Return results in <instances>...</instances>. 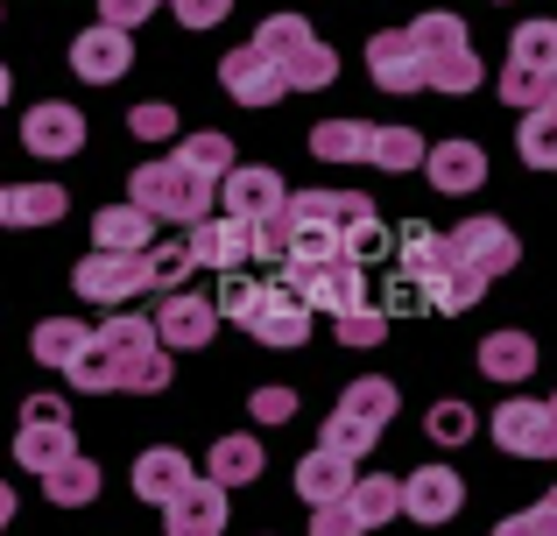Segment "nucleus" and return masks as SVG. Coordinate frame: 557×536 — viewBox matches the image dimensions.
<instances>
[{"label":"nucleus","mask_w":557,"mask_h":536,"mask_svg":"<svg viewBox=\"0 0 557 536\" xmlns=\"http://www.w3.org/2000/svg\"><path fill=\"white\" fill-rule=\"evenodd\" d=\"M325 254H354V262H381L388 254V226H381L374 198L289 191V262H325Z\"/></svg>","instance_id":"obj_1"},{"label":"nucleus","mask_w":557,"mask_h":536,"mask_svg":"<svg viewBox=\"0 0 557 536\" xmlns=\"http://www.w3.org/2000/svg\"><path fill=\"white\" fill-rule=\"evenodd\" d=\"M71 382H78V388H127V396H156V388H170V346L156 339V317L113 311L107 325H92V339H85Z\"/></svg>","instance_id":"obj_2"},{"label":"nucleus","mask_w":557,"mask_h":536,"mask_svg":"<svg viewBox=\"0 0 557 536\" xmlns=\"http://www.w3.org/2000/svg\"><path fill=\"white\" fill-rule=\"evenodd\" d=\"M219 317L247 325L261 346H304L311 339V303L283 283V269H233L219 275Z\"/></svg>","instance_id":"obj_3"},{"label":"nucleus","mask_w":557,"mask_h":536,"mask_svg":"<svg viewBox=\"0 0 557 536\" xmlns=\"http://www.w3.org/2000/svg\"><path fill=\"white\" fill-rule=\"evenodd\" d=\"M395 275H409V283L423 289V311H445V317L473 311V303L487 297V275L466 262L445 234H431L423 220L403 226V262H395Z\"/></svg>","instance_id":"obj_4"},{"label":"nucleus","mask_w":557,"mask_h":536,"mask_svg":"<svg viewBox=\"0 0 557 536\" xmlns=\"http://www.w3.org/2000/svg\"><path fill=\"white\" fill-rule=\"evenodd\" d=\"M127 198H135L141 212H156V226H184V234H190L198 220H212L219 184L198 177L184 155H156V163H141L135 177H127Z\"/></svg>","instance_id":"obj_5"},{"label":"nucleus","mask_w":557,"mask_h":536,"mask_svg":"<svg viewBox=\"0 0 557 536\" xmlns=\"http://www.w3.org/2000/svg\"><path fill=\"white\" fill-rule=\"evenodd\" d=\"M409 42H417V57H423V92L459 99V92L480 85V50H473V36H466L459 14H445V8L417 14V22H409Z\"/></svg>","instance_id":"obj_6"},{"label":"nucleus","mask_w":557,"mask_h":536,"mask_svg":"<svg viewBox=\"0 0 557 536\" xmlns=\"http://www.w3.org/2000/svg\"><path fill=\"white\" fill-rule=\"evenodd\" d=\"M395 410H403V396H395L388 374H360V382H346L339 410L325 416V445H332V452H346V459L374 452L381 431L395 424Z\"/></svg>","instance_id":"obj_7"},{"label":"nucleus","mask_w":557,"mask_h":536,"mask_svg":"<svg viewBox=\"0 0 557 536\" xmlns=\"http://www.w3.org/2000/svg\"><path fill=\"white\" fill-rule=\"evenodd\" d=\"M255 42L283 64V78H289V92H325L332 78H339V57L318 42V28L304 22V14H269V22L255 28Z\"/></svg>","instance_id":"obj_8"},{"label":"nucleus","mask_w":557,"mask_h":536,"mask_svg":"<svg viewBox=\"0 0 557 536\" xmlns=\"http://www.w3.org/2000/svg\"><path fill=\"white\" fill-rule=\"evenodd\" d=\"M550 85H557V22H522L502 64V99H516L530 113L550 99Z\"/></svg>","instance_id":"obj_9"},{"label":"nucleus","mask_w":557,"mask_h":536,"mask_svg":"<svg viewBox=\"0 0 557 536\" xmlns=\"http://www.w3.org/2000/svg\"><path fill=\"white\" fill-rule=\"evenodd\" d=\"M283 283L297 289L311 311H354L360 297H368V269L354 262V254H325V262H283Z\"/></svg>","instance_id":"obj_10"},{"label":"nucleus","mask_w":557,"mask_h":536,"mask_svg":"<svg viewBox=\"0 0 557 536\" xmlns=\"http://www.w3.org/2000/svg\"><path fill=\"white\" fill-rule=\"evenodd\" d=\"M71 289H78L85 303L121 311V303H135L141 289H149V254H107V248H92L78 269H71Z\"/></svg>","instance_id":"obj_11"},{"label":"nucleus","mask_w":557,"mask_h":536,"mask_svg":"<svg viewBox=\"0 0 557 536\" xmlns=\"http://www.w3.org/2000/svg\"><path fill=\"white\" fill-rule=\"evenodd\" d=\"M494 445L516 452V459H557V416L530 396H508L494 410Z\"/></svg>","instance_id":"obj_12"},{"label":"nucleus","mask_w":557,"mask_h":536,"mask_svg":"<svg viewBox=\"0 0 557 536\" xmlns=\"http://www.w3.org/2000/svg\"><path fill=\"white\" fill-rule=\"evenodd\" d=\"M219 85H226V99H240V107H275V99L289 92L283 64H275L261 42H240V50H226V64H219Z\"/></svg>","instance_id":"obj_13"},{"label":"nucleus","mask_w":557,"mask_h":536,"mask_svg":"<svg viewBox=\"0 0 557 536\" xmlns=\"http://www.w3.org/2000/svg\"><path fill=\"white\" fill-rule=\"evenodd\" d=\"M184 248H190V262H198V269H219V275L255 269V226L212 212V220H198V226L184 234Z\"/></svg>","instance_id":"obj_14"},{"label":"nucleus","mask_w":557,"mask_h":536,"mask_svg":"<svg viewBox=\"0 0 557 536\" xmlns=\"http://www.w3.org/2000/svg\"><path fill=\"white\" fill-rule=\"evenodd\" d=\"M226 515H233V487L190 481L184 495L163 501V536H226Z\"/></svg>","instance_id":"obj_15"},{"label":"nucleus","mask_w":557,"mask_h":536,"mask_svg":"<svg viewBox=\"0 0 557 536\" xmlns=\"http://www.w3.org/2000/svg\"><path fill=\"white\" fill-rule=\"evenodd\" d=\"M22 149L42 155V163H64V155L85 149V113L64 107V99H42V107L22 113Z\"/></svg>","instance_id":"obj_16"},{"label":"nucleus","mask_w":557,"mask_h":536,"mask_svg":"<svg viewBox=\"0 0 557 536\" xmlns=\"http://www.w3.org/2000/svg\"><path fill=\"white\" fill-rule=\"evenodd\" d=\"M459 509H466V481L451 466H417L403 481V515H409V523L437 529V523H451Z\"/></svg>","instance_id":"obj_17"},{"label":"nucleus","mask_w":557,"mask_h":536,"mask_svg":"<svg viewBox=\"0 0 557 536\" xmlns=\"http://www.w3.org/2000/svg\"><path fill=\"white\" fill-rule=\"evenodd\" d=\"M71 71H78L85 85H113L135 71V42H127V28H85V36H71Z\"/></svg>","instance_id":"obj_18"},{"label":"nucleus","mask_w":557,"mask_h":536,"mask_svg":"<svg viewBox=\"0 0 557 536\" xmlns=\"http://www.w3.org/2000/svg\"><path fill=\"white\" fill-rule=\"evenodd\" d=\"M451 248H459L466 262H473L480 275H487V283H494V275H508V269L522 262V240L508 234L502 220H487V212H473V220H459V234H451Z\"/></svg>","instance_id":"obj_19"},{"label":"nucleus","mask_w":557,"mask_h":536,"mask_svg":"<svg viewBox=\"0 0 557 536\" xmlns=\"http://www.w3.org/2000/svg\"><path fill=\"white\" fill-rule=\"evenodd\" d=\"M219 332V303L212 297H163V311H156V339L170 346V353H198V346H212Z\"/></svg>","instance_id":"obj_20"},{"label":"nucleus","mask_w":557,"mask_h":536,"mask_svg":"<svg viewBox=\"0 0 557 536\" xmlns=\"http://www.w3.org/2000/svg\"><path fill=\"white\" fill-rule=\"evenodd\" d=\"M219 205H226V220H269V212H283L289 205V191H283V177L275 170H261V163H240L226 184H219Z\"/></svg>","instance_id":"obj_21"},{"label":"nucleus","mask_w":557,"mask_h":536,"mask_svg":"<svg viewBox=\"0 0 557 536\" xmlns=\"http://www.w3.org/2000/svg\"><path fill=\"white\" fill-rule=\"evenodd\" d=\"M368 78L381 85V92H423V57L417 42H409V28H381V36L368 42Z\"/></svg>","instance_id":"obj_22"},{"label":"nucleus","mask_w":557,"mask_h":536,"mask_svg":"<svg viewBox=\"0 0 557 536\" xmlns=\"http://www.w3.org/2000/svg\"><path fill=\"white\" fill-rule=\"evenodd\" d=\"M423 177H431V191L466 198L487 184V155H480V141H437V149H423Z\"/></svg>","instance_id":"obj_23"},{"label":"nucleus","mask_w":557,"mask_h":536,"mask_svg":"<svg viewBox=\"0 0 557 536\" xmlns=\"http://www.w3.org/2000/svg\"><path fill=\"white\" fill-rule=\"evenodd\" d=\"M92 248H107V254H149L156 248V212H141L135 198H127V205L92 212Z\"/></svg>","instance_id":"obj_24"},{"label":"nucleus","mask_w":557,"mask_h":536,"mask_svg":"<svg viewBox=\"0 0 557 536\" xmlns=\"http://www.w3.org/2000/svg\"><path fill=\"white\" fill-rule=\"evenodd\" d=\"M190 481H198V466H190L177 445H149V452L135 459V495H141V501H156V509H163L170 495H184Z\"/></svg>","instance_id":"obj_25"},{"label":"nucleus","mask_w":557,"mask_h":536,"mask_svg":"<svg viewBox=\"0 0 557 536\" xmlns=\"http://www.w3.org/2000/svg\"><path fill=\"white\" fill-rule=\"evenodd\" d=\"M354 466H360V459H346V452H332V445H318V452L297 459V495L311 501V509H318V501H339L346 487L360 481Z\"/></svg>","instance_id":"obj_26"},{"label":"nucleus","mask_w":557,"mask_h":536,"mask_svg":"<svg viewBox=\"0 0 557 536\" xmlns=\"http://www.w3.org/2000/svg\"><path fill=\"white\" fill-rule=\"evenodd\" d=\"M480 374H487V382H530L536 374V339L530 332H487V339H480Z\"/></svg>","instance_id":"obj_27"},{"label":"nucleus","mask_w":557,"mask_h":536,"mask_svg":"<svg viewBox=\"0 0 557 536\" xmlns=\"http://www.w3.org/2000/svg\"><path fill=\"white\" fill-rule=\"evenodd\" d=\"M261 466H269V452H261V438H247V431H233V438H219L212 452H205V481H219V487L261 481Z\"/></svg>","instance_id":"obj_28"},{"label":"nucleus","mask_w":557,"mask_h":536,"mask_svg":"<svg viewBox=\"0 0 557 536\" xmlns=\"http://www.w3.org/2000/svg\"><path fill=\"white\" fill-rule=\"evenodd\" d=\"M85 339H92V325H78V317H42V325L28 332V353H36L42 367L71 374V367H78V353H85Z\"/></svg>","instance_id":"obj_29"},{"label":"nucleus","mask_w":557,"mask_h":536,"mask_svg":"<svg viewBox=\"0 0 557 536\" xmlns=\"http://www.w3.org/2000/svg\"><path fill=\"white\" fill-rule=\"evenodd\" d=\"M318 163H368L374 155V121H318L311 127Z\"/></svg>","instance_id":"obj_30"},{"label":"nucleus","mask_w":557,"mask_h":536,"mask_svg":"<svg viewBox=\"0 0 557 536\" xmlns=\"http://www.w3.org/2000/svg\"><path fill=\"white\" fill-rule=\"evenodd\" d=\"M78 452V438H71V416L64 424H22V438H14V459H22L28 473H50V466H64V459Z\"/></svg>","instance_id":"obj_31"},{"label":"nucleus","mask_w":557,"mask_h":536,"mask_svg":"<svg viewBox=\"0 0 557 536\" xmlns=\"http://www.w3.org/2000/svg\"><path fill=\"white\" fill-rule=\"evenodd\" d=\"M42 495H50L57 509H85V501H99V459L71 452L64 466H50V473H42Z\"/></svg>","instance_id":"obj_32"},{"label":"nucleus","mask_w":557,"mask_h":536,"mask_svg":"<svg viewBox=\"0 0 557 536\" xmlns=\"http://www.w3.org/2000/svg\"><path fill=\"white\" fill-rule=\"evenodd\" d=\"M64 212H71L64 184H14L8 191V226H50V220H64Z\"/></svg>","instance_id":"obj_33"},{"label":"nucleus","mask_w":557,"mask_h":536,"mask_svg":"<svg viewBox=\"0 0 557 536\" xmlns=\"http://www.w3.org/2000/svg\"><path fill=\"white\" fill-rule=\"evenodd\" d=\"M346 509H354L360 536H368V529L388 523V515H403V487H395V481H354V487H346Z\"/></svg>","instance_id":"obj_34"},{"label":"nucleus","mask_w":557,"mask_h":536,"mask_svg":"<svg viewBox=\"0 0 557 536\" xmlns=\"http://www.w3.org/2000/svg\"><path fill=\"white\" fill-rule=\"evenodd\" d=\"M522 163L530 170H557V99L522 113Z\"/></svg>","instance_id":"obj_35"},{"label":"nucleus","mask_w":557,"mask_h":536,"mask_svg":"<svg viewBox=\"0 0 557 536\" xmlns=\"http://www.w3.org/2000/svg\"><path fill=\"white\" fill-rule=\"evenodd\" d=\"M177 155H184L190 170H198V177H212V184H226L233 170H240V163H233L240 149H233L226 135H212V127H205V135H184V149H177Z\"/></svg>","instance_id":"obj_36"},{"label":"nucleus","mask_w":557,"mask_h":536,"mask_svg":"<svg viewBox=\"0 0 557 536\" xmlns=\"http://www.w3.org/2000/svg\"><path fill=\"white\" fill-rule=\"evenodd\" d=\"M381 170H423V135L417 127H374V155Z\"/></svg>","instance_id":"obj_37"},{"label":"nucleus","mask_w":557,"mask_h":536,"mask_svg":"<svg viewBox=\"0 0 557 536\" xmlns=\"http://www.w3.org/2000/svg\"><path fill=\"white\" fill-rule=\"evenodd\" d=\"M190 269H198V262H190L184 240H163V248H149V289H163V297H177Z\"/></svg>","instance_id":"obj_38"},{"label":"nucleus","mask_w":557,"mask_h":536,"mask_svg":"<svg viewBox=\"0 0 557 536\" xmlns=\"http://www.w3.org/2000/svg\"><path fill=\"white\" fill-rule=\"evenodd\" d=\"M381 339H388V311H381V303L339 311V346H360V353H368V346H381Z\"/></svg>","instance_id":"obj_39"},{"label":"nucleus","mask_w":557,"mask_h":536,"mask_svg":"<svg viewBox=\"0 0 557 536\" xmlns=\"http://www.w3.org/2000/svg\"><path fill=\"white\" fill-rule=\"evenodd\" d=\"M289 262V205L255 220V269H283Z\"/></svg>","instance_id":"obj_40"},{"label":"nucleus","mask_w":557,"mask_h":536,"mask_svg":"<svg viewBox=\"0 0 557 536\" xmlns=\"http://www.w3.org/2000/svg\"><path fill=\"white\" fill-rule=\"evenodd\" d=\"M127 127H135L141 141H163V135H177V99H141V107L127 113Z\"/></svg>","instance_id":"obj_41"},{"label":"nucleus","mask_w":557,"mask_h":536,"mask_svg":"<svg viewBox=\"0 0 557 536\" xmlns=\"http://www.w3.org/2000/svg\"><path fill=\"white\" fill-rule=\"evenodd\" d=\"M423 431H431V445H466L473 438V410H466V402H437Z\"/></svg>","instance_id":"obj_42"},{"label":"nucleus","mask_w":557,"mask_h":536,"mask_svg":"<svg viewBox=\"0 0 557 536\" xmlns=\"http://www.w3.org/2000/svg\"><path fill=\"white\" fill-rule=\"evenodd\" d=\"M494 536H557V487H550V495H544V501H536V509H522V515H508V523H502V529H494Z\"/></svg>","instance_id":"obj_43"},{"label":"nucleus","mask_w":557,"mask_h":536,"mask_svg":"<svg viewBox=\"0 0 557 536\" xmlns=\"http://www.w3.org/2000/svg\"><path fill=\"white\" fill-rule=\"evenodd\" d=\"M247 410H255V424H289L297 416V388H255Z\"/></svg>","instance_id":"obj_44"},{"label":"nucleus","mask_w":557,"mask_h":536,"mask_svg":"<svg viewBox=\"0 0 557 536\" xmlns=\"http://www.w3.org/2000/svg\"><path fill=\"white\" fill-rule=\"evenodd\" d=\"M311 536H360L354 509H346V495H339V501H318V509H311Z\"/></svg>","instance_id":"obj_45"},{"label":"nucleus","mask_w":557,"mask_h":536,"mask_svg":"<svg viewBox=\"0 0 557 536\" xmlns=\"http://www.w3.org/2000/svg\"><path fill=\"white\" fill-rule=\"evenodd\" d=\"M156 8H163V0H99V22L107 28H135V22H149Z\"/></svg>","instance_id":"obj_46"},{"label":"nucleus","mask_w":557,"mask_h":536,"mask_svg":"<svg viewBox=\"0 0 557 536\" xmlns=\"http://www.w3.org/2000/svg\"><path fill=\"white\" fill-rule=\"evenodd\" d=\"M381 311H388V317H403V311H423V289L409 283V275H395V269H388V289H381Z\"/></svg>","instance_id":"obj_47"},{"label":"nucleus","mask_w":557,"mask_h":536,"mask_svg":"<svg viewBox=\"0 0 557 536\" xmlns=\"http://www.w3.org/2000/svg\"><path fill=\"white\" fill-rule=\"evenodd\" d=\"M170 8H177V22H184V28H212V22H226L233 0H170Z\"/></svg>","instance_id":"obj_48"},{"label":"nucleus","mask_w":557,"mask_h":536,"mask_svg":"<svg viewBox=\"0 0 557 536\" xmlns=\"http://www.w3.org/2000/svg\"><path fill=\"white\" fill-rule=\"evenodd\" d=\"M64 416H71V410H64V396H50V388L22 402V424H64Z\"/></svg>","instance_id":"obj_49"},{"label":"nucleus","mask_w":557,"mask_h":536,"mask_svg":"<svg viewBox=\"0 0 557 536\" xmlns=\"http://www.w3.org/2000/svg\"><path fill=\"white\" fill-rule=\"evenodd\" d=\"M8 523H14V487L0 481V529H8Z\"/></svg>","instance_id":"obj_50"},{"label":"nucleus","mask_w":557,"mask_h":536,"mask_svg":"<svg viewBox=\"0 0 557 536\" xmlns=\"http://www.w3.org/2000/svg\"><path fill=\"white\" fill-rule=\"evenodd\" d=\"M14 92V78H8V64H0V99H8Z\"/></svg>","instance_id":"obj_51"},{"label":"nucleus","mask_w":557,"mask_h":536,"mask_svg":"<svg viewBox=\"0 0 557 536\" xmlns=\"http://www.w3.org/2000/svg\"><path fill=\"white\" fill-rule=\"evenodd\" d=\"M0 226H8V184H0Z\"/></svg>","instance_id":"obj_52"},{"label":"nucleus","mask_w":557,"mask_h":536,"mask_svg":"<svg viewBox=\"0 0 557 536\" xmlns=\"http://www.w3.org/2000/svg\"><path fill=\"white\" fill-rule=\"evenodd\" d=\"M544 410H550V416H557V396H550V402H544Z\"/></svg>","instance_id":"obj_53"}]
</instances>
